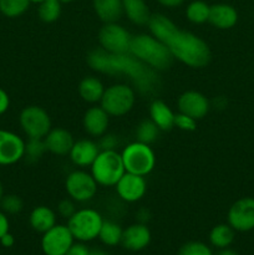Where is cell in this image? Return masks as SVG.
Returning a JSON list of instances; mask_svg holds the SVG:
<instances>
[{
    "instance_id": "6da1fadb",
    "label": "cell",
    "mask_w": 254,
    "mask_h": 255,
    "mask_svg": "<svg viewBox=\"0 0 254 255\" xmlns=\"http://www.w3.org/2000/svg\"><path fill=\"white\" fill-rule=\"evenodd\" d=\"M149 32L161 40L171 52L172 57L193 69L207 66L211 61L208 44L187 30H182L163 14L151 15L148 20Z\"/></svg>"
},
{
    "instance_id": "7a4b0ae2",
    "label": "cell",
    "mask_w": 254,
    "mask_h": 255,
    "mask_svg": "<svg viewBox=\"0 0 254 255\" xmlns=\"http://www.w3.org/2000/svg\"><path fill=\"white\" fill-rule=\"evenodd\" d=\"M87 64L95 71L106 75H125L142 95H153L161 87L158 71L126 54H110L99 47L87 55Z\"/></svg>"
},
{
    "instance_id": "3957f363",
    "label": "cell",
    "mask_w": 254,
    "mask_h": 255,
    "mask_svg": "<svg viewBox=\"0 0 254 255\" xmlns=\"http://www.w3.org/2000/svg\"><path fill=\"white\" fill-rule=\"evenodd\" d=\"M128 52L156 71L168 69L173 60L166 45L152 34H138L132 36Z\"/></svg>"
},
{
    "instance_id": "277c9868",
    "label": "cell",
    "mask_w": 254,
    "mask_h": 255,
    "mask_svg": "<svg viewBox=\"0 0 254 255\" xmlns=\"http://www.w3.org/2000/svg\"><path fill=\"white\" fill-rule=\"evenodd\" d=\"M121 153L117 151H100L99 156L91 164L92 177L99 186L115 187L125 174Z\"/></svg>"
},
{
    "instance_id": "5b68a950",
    "label": "cell",
    "mask_w": 254,
    "mask_h": 255,
    "mask_svg": "<svg viewBox=\"0 0 254 255\" xmlns=\"http://www.w3.org/2000/svg\"><path fill=\"white\" fill-rule=\"evenodd\" d=\"M122 162L126 172L146 177L156 166V154L151 144L134 141L127 144L121 152Z\"/></svg>"
},
{
    "instance_id": "8992f818",
    "label": "cell",
    "mask_w": 254,
    "mask_h": 255,
    "mask_svg": "<svg viewBox=\"0 0 254 255\" xmlns=\"http://www.w3.org/2000/svg\"><path fill=\"white\" fill-rule=\"evenodd\" d=\"M102 223L104 218L96 209L82 208L77 209L74 216L67 219L66 226L69 227L75 241L86 243L99 238Z\"/></svg>"
},
{
    "instance_id": "52a82bcc",
    "label": "cell",
    "mask_w": 254,
    "mask_h": 255,
    "mask_svg": "<svg viewBox=\"0 0 254 255\" xmlns=\"http://www.w3.org/2000/svg\"><path fill=\"white\" fill-rule=\"evenodd\" d=\"M136 102V92L126 84H116L105 89L100 106L114 117H121L128 114Z\"/></svg>"
},
{
    "instance_id": "ba28073f",
    "label": "cell",
    "mask_w": 254,
    "mask_h": 255,
    "mask_svg": "<svg viewBox=\"0 0 254 255\" xmlns=\"http://www.w3.org/2000/svg\"><path fill=\"white\" fill-rule=\"evenodd\" d=\"M20 126L29 138H45L51 129V119L40 106H27L19 117Z\"/></svg>"
},
{
    "instance_id": "9c48e42d",
    "label": "cell",
    "mask_w": 254,
    "mask_h": 255,
    "mask_svg": "<svg viewBox=\"0 0 254 255\" xmlns=\"http://www.w3.org/2000/svg\"><path fill=\"white\" fill-rule=\"evenodd\" d=\"M97 182L89 172L76 169L67 174L65 181V189L70 198L79 203L89 202L96 196Z\"/></svg>"
},
{
    "instance_id": "30bf717a",
    "label": "cell",
    "mask_w": 254,
    "mask_h": 255,
    "mask_svg": "<svg viewBox=\"0 0 254 255\" xmlns=\"http://www.w3.org/2000/svg\"><path fill=\"white\" fill-rule=\"evenodd\" d=\"M132 36L122 25L109 22L101 27L99 32V42L101 49L110 54H126L129 50Z\"/></svg>"
},
{
    "instance_id": "8fae6325",
    "label": "cell",
    "mask_w": 254,
    "mask_h": 255,
    "mask_svg": "<svg viewBox=\"0 0 254 255\" xmlns=\"http://www.w3.org/2000/svg\"><path fill=\"white\" fill-rule=\"evenodd\" d=\"M74 243L75 238L69 227L55 224L51 229L42 234L41 249L45 255H65Z\"/></svg>"
},
{
    "instance_id": "7c38bea8",
    "label": "cell",
    "mask_w": 254,
    "mask_h": 255,
    "mask_svg": "<svg viewBox=\"0 0 254 255\" xmlns=\"http://www.w3.org/2000/svg\"><path fill=\"white\" fill-rule=\"evenodd\" d=\"M25 141L11 131L0 129V166H11L24 158Z\"/></svg>"
},
{
    "instance_id": "4fadbf2b",
    "label": "cell",
    "mask_w": 254,
    "mask_h": 255,
    "mask_svg": "<svg viewBox=\"0 0 254 255\" xmlns=\"http://www.w3.org/2000/svg\"><path fill=\"white\" fill-rule=\"evenodd\" d=\"M228 224L238 232H248L254 228V199L242 198L228 211Z\"/></svg>"
},
{
    "instance_id": "5bb4252c",
    "label": "cell",
    "mask_w": 254,
    "mask_h": 255,
    "mask_svg": "<svg viewBox=\"0 0 254 255\" xmlns=\"http://www.w3.org/2000/svg\"><path fill=\"white\" fill-rule=\"evenodd\" d=\"M116 192L120 199L127 203L141 201L147 191V183L143 176L125 172L124 176L116 183Z\"/></svg>"
},
{
    "instance_id": "9a60e30c",
    "label": "cell",
    "mask_w": 254,
    "mask_h": 255,
    "mask_svg": "<svg viewBox=\"0 0 254 255\" xmlns=\"http://www.w3.org/2000/svg\"><path fill=\"white\" fill-rule=\"evenodd\" d=\"M177 106H178L179 112L188 115L197 121L203 119L211 109L208 99L202 92L194 91V90L183 92L178 97Z\"/></svg>"
},
{
    "instance_id": "2e32d148",
    "label": "cell",
    "mask_w": 254,
    "mask_h": 255,
    "mask_svg": "<svg viewBox=\"0 0 254 255\" xmlns=\"http://www.w3.org/2000/svg\"><path fill=\"white\" fill-rule=\"evenodd\" d=\"M151 231L143 223H134L124 229L121 244L125 249L131 252H139L147 248L151 243Z\"/></svg>"
},
{
    "instance_id": "e0dca14e",
    "label": "cell",
    "mask_w": 254,
    "mask_h": 255,
    "mask_svg": "<svg viewBox=\"0 0 254 255\" xmlns=\"http://www.w3.org/2000/svg\"><path fill=\"white\" fill-rule=\"evenodd\" d=\"M99 143H96L92 139H79L75 141L74 146H72L71 151H70L69 156L72 163L77 167H91L96 157L100 153Z\"/></svg>"
},
{
    "instance_id": "ac0fdd59",
    "label": "cell",
    "mask_w": 254,
    "mask_h": 255,
    "mask_svg": "<svg viewBox=\"0 0 254 255\" xmlns=\"http://www.w3.org/2000/svg\"><path fill=\"white\" fill-rule=\"evenodd\" d=\"M110 124V115L101 106H92L85 112L82 125L90 136L101 137L107 132Z\"/></svg>"
},
{
    "instance_id": "d6986e66",
    "label": "cell",
    "mask_w": 254,
    "mask_h": 255,
    "mask_svg": "<svg viewBox=\"0 0 254 255\" xmlns=\"http://www.w3.org/2000/svg\"><path fill=\"white\" fill-rule=\"evenodd\" d=\"M44 141L47 151L55 156H67L75 143L72 134L61 127L50 129Z\"/></svg>"
},
{
    "instance_id": "ffe728a7",
    "label": "cell",
    "mask_w": 254,
    "mask_h": 255,
    "mask_svg": "<svg viewBox=\"0 0 254 255\" xmlns=\"http://www.w3.org/2000/svg\"><path fill=\"white\" fill-rule=\"evenodd\" d=\"M238 20L237 10L228 4H214L209 9L208 21L217 29H231Z\"/></svg>"
},
{
    "instance_id": "44dd1931",
    "label": "cell",
    "mask_w": 254,
    "mask_h": 255,
    "mask_svg": "<svg viewBox=\"0 0 254 255\" xmlns=\"http://www.w3.org/2000/svg\"><path fill=\"white\" fill-rule=\"evenodd\" d=\"M174 114L171 107L162 100H153L149 105V120L161 131H169L174 127Z\"/></svg>"
},
{
    "instance_id": "7402d4cb",
    "label": "cell",
    "mask_w": 254,
    "mask_h": 255,
    "mask_svg": "<svg viewBox=\"0 0 254 255\" xmlns=\"http://www.w3.org/2000/svg\"><path fill=\"white\" fill-rule=\"evenodd\" d=\"M92 6L97 17L105 24L117 22L124 14L122 0H92Z\"/></svg>"
},
{
    "instance_id": "603a6c76",
    "label": "cell",
    "mask_w": 254,
    "mask_h": 255,
    "mask_svg": "<svg viewBox=\"0 0 254 255\" xmlns=\"http://www.w3.org/2000/svg\"><path fill=\"white\" fill-rule=\"evenodd\" d=\"M29 222L35 232L44 234L56 224V213L46 206L35 207L30 213Z\"/></svg>"
},
{
    "instance_id": "cb8c5ba5",
    "label": "cell",
    "mask_w": 254,
    "mask_h": 255,
    "mask_svg": "<svg viewBox=\"0 0 254 255\" xmlns=\"http://www.w3.org/2000/svg\"><path fill=\"white\" fill-rule=\"evenodd\" d=\"M105 86L100 79L95 76H87L81 80L79 85V95L87 104H97L104 96Z\"/></svg>"
},
{
    "instance_id": "d4e9b609",
    "label": "cell",
    "mask_w": 254,
    "mask_h": 255,
    "mask_svg": "<svg viewBox=\"0 0 254 255\" xmlns=\"http://www.w3.org/2000/svg\"><path fill=\"white\" fill-rule=\"evenodd\" d=\"M122 2L124 14L127 15L129 21L136 25L148 24L151 14L144 0H122Z\"/></svg>"
},
{
    "instance_id": "484cf974",
    "label": "cell",
    "mask_w": 254,
    "mask_h": 255,
    "mask_svg": "<svg viewBox=\"0 0 254 255\" xmlns=\"http://www.w3.org/2000/svg\"><path fill=\"white\" fill-rule=\"evenodd\" d=\"M124 229L114 221H105L99 233V239L107 247H116L121 244Z\"/></svg>"
},
{
    "instance_id": "4316f807",
    "label": "cell",
    "mask_w": 254,
    "mask_h": 255,
    "mask_svg": "<svg viewBox=\"0 0 254 255\" xmlns=\"http://www.w3.org/2000/svg\"><path fill=\"white\" fill-rule=\"evenodd\" d=\"M234 241V229L229 224H218L209 233V242L218 249L228 248Z\"/></svg>"
},
{
    "instance_id": "83f0119b",
    "label": "cell",
    "mask_w": 254,
    "mask_h": 255,
    "mask_svg": "<svg viewBox=\"0 0 254 255\" xmlns=\"http://www.w3.org/2000/svg\"><path fill=\"white\" fill-rule=\"evenodd\" d=\"M209 6L206 1L202 0H194L189 2L186 9V16L193 24H204L208 21L209 17Z\"/></svg>"
},
{
    "instance_id": "f1b7e54d",
    "label": "cell",
    "mask_w": 254,
    "mask_h": 255,
    "mask_svg": "<svg viewBox=\"0 0 254 255\" xmlns=\"http://www.w3.org/2000/svg\"><path fill=\"white\" fill-rule=\"evenodd\" d=\"M159 132H161V129L151 120H143V121L139 122L136 128V141L146 144H152L157 141Z\"/></svg>"
},
{
    "instance_id": "f546056e",
    "label": "cell",
    "mask_w": 254,
    "mask_h": 255,
    "mask_svg": "<svg viewBox=\"0 0 254 255\" xmlns=\"http://www.w3.org/2000/svg\"><path fill=\"white\" fill-rule=\"evenodd\" d=\"M37 14L41 21L54 22L61 15V1L60 0H45V1L40 2L39 9H37Z\"/></svg>"
},
{
    "instance_id": "4dcf8cb0",
    "label": "cell",
    "mask_w": 254,
    "mask_h": 255,
    "mask_svg": "<svg viewBox=\"0 0 254 255\" xmlns=\"http://www.w3.org/2000/svg\"><path fill=\"white\" fill-rule=\"evenodd\" d=\"M30 0H0V11L7 17H17L29 9Z\"/></svg>"
},
{
    "instance_id": "1f68e13d",
    "label": "cell",
    "mask_w": 254,
    "mask_h": 255,
    "mask_svg": "<svg viewBox=\"0 0 254 255\" xmlns=\"http://www.w3.org/2000/svg\"><path fill=\"white\" fill-rule=\"evenodd\" d=\"M45 152H47V148L44 138H29V141L25 142L24 157L26 161L37 162Z\"/></svg>"
},
{
    "instance_id": "d6a6232c",
    "label": "cell",
    "mask_w": 254,
    "mask_h": 255,
    "mask_svg": "<svg viewBox=\"0 0 254 255\" xmlns=\"http://www.w3.org/2000/svg\"><path fill=\"white\" fill-rule=\"evenodd\" d=\"M0 206L5 214H17L24 208V202L16 194H7L2 197Z\"/></svg>"
},
{
    "instance_id": "836d02e7",
    "label": "cell",
    "mask_w": 254,
    "mask_h": 255,
    "mask_svg": "<svg viewBox=\"0 0 254 255\" xmlns=\"http://www.w3.org/2000/svg\"><path fill=\"white\" fill-rule=\"evenodd\" d=\"M178 255H214L212 249L202 242H188L179 249Z\"/></svg>"
},
{
    "instance_id": "e575fe53",
    "label": "cell",
    "mask_w": 254,
    "mask_h": 255,
    "mask_svg": "<svg viewBox=\"0 0 254 255\" xmlns=\"http://www.w3.org/2000/svg\"><path fill=\"white\" fill-rule=\"evenodd\" d=\"M174 127L186 132H192L197 128V120L192 119L188 115L178 112L174 116Z\"/></svg>"
},
{
    "instance_id": "d590c367",
    "label": "cell",
    "mask_w": 254,
    "mask_h": 255,
    "mask_svg": "<svg viewBox=\"0 0 254 255\" xmlns=\"http://www.w3.org/2000/svg\"><path fill=\"white\" fill-rule=\"evenodd\" d=\"M76 211L77 209L76 206H75V201H72L71 198L62 199V201H60V203L57 204V213L66 219H69L70 217L74 216V213Z\"/></svg>"
},
{
    "instance_id": "8d00e7d4",
    "label": "cell",
    "mask_w": 254,
    "mask_h": 255,
    "mask_svg": "<svg viewBox=\"0 0 254 255\" xmlns=\"http://www.w3.org/2000/svg\"><path fill=\"white\" fill-rule=\"evenodd\" d=\"M99 147L101 151H116V147L119 144V138L115 134L105 133L104 136L100 137Z\"/></svg>"
},
{
    "instance_id": "74e56055",
    "label": "cell",
    "mask_w": 254,
    "mask_h": 255,
    "mask_svg": "<svg viewBox=\"0 0 254 255\" xmlns=\"http://www.w3.org/2000/svg\"><path fill=\"white\" fill-rule=\"evenodd\" d=\"M90 249L85 246V243L79 242V243H74L71 246V248L67 251V253L65 255H89Z\"/></svg>"
},
{
    "instance_id": "f35d334b",
    "label": "cell",
    "mask_w": 254,
    "mask_h": 255,
    "mask_svg": "<svg viewBox=\"0 0 254 255\" xmlns=\"http://www.w3.org/2000/svg\"><path fill=\"white\" fill-rule=\"evenodd\" d=\"M10 106V97L6 94V91L0 87V115L5 114Z\"/></svg>"
},
{
    "instance_id": "ab89813d",
    "label": "cell",
    "mask_w": 254,
    "mask_h": 255,
    "mask_svg": "<svg viewBox=\"0 0 254 255\" xmlns=\"http://www.w3.org/2000/svg\"><path fill=\"white\" fill-rule=\"evenodd\" d=\"M9 232V219L6 214L0 211V238Z\"/></svg>"
},
{
    "instance_id": "60d3db41",
    "label": "cell",
    "mask_w": 254,
    "mask_h": 255,
    "mask_svg": "<svg viewBox=\"0 0 254 255\" xmlns=\"http://www.w3.org/2000/svg\"><path fill=\"white\" fill-rule=\"evenodd\" d=\"M136 216H137V218H138V223L146 224L147 222L151 219V214H149V212L147 211V209H144V208L139 209V211L137 212Z\"/></svg>"
},
{
    "instance_id": "b9f144b4",
    "label": "cell",
    "mask_w": 254,
    "mask_h": 255,
    "mask_svg": "<svg viewBox=\"0 0 254 255\" xmlns=\"http://www.w3.org/2000/svg\"><path fill=\"white\" fill-rule=\"evenodd\" d=\"M0 243H1L2 247H6V248H10V247L14 246L15 239H14V237H12L11 234H10L9 232H7L6 234H4V236H2L1 238H0Z\"/></svg>"
},
{
    "instance_id": "7bdbcfd3",
    "label": "cell",
    "mask_w": 254,
    "mask_h": 255,
    "mask_svg": "<svg viewBox=\"0 0 254 255\" xmlns=\"http://www.w3.org/2000/svg\"><path fill=\"white\" fill-rule=\"evenodd\" d=\"M164 7H177L183 4L184 0H157Z\"/></svg>"
},
{
    "instance_id": "ee69618b",
    "label": "cell",
    "mask_w": 254,
    "mask_h": 255,
    "mask_svg": "<svg viewBox=\"0 0 254 255\" xmlns=\"http://www.w3.org/2000/svg\"><path fill=\"white\" fill-rule=\"evenodd\" d=\"M217 255H238L236 251H233V249H231L228 247V248H223V249H219V252L217 253Z\"/></svg>"
},
{
    "instance_id": "f6af8a7d",
    "label": "cell",
    "mask_w": 254,
    "mask_h": 255,
    "mask_svg": "<svg viewBox=\"0 0 254 255\" xmlns=\"http://www.w3.org/2000/svg\"><path fill=\"white\" fill-rule=\"evenodd\" d=\"M89 255H110L109 253H106L105 251L99 248H95V249H90V254Z\"/></svg>"
},
{
    "instance_id": "bcb514c9",
    "label": "cell",
    "mask_w": 254,
    "mask_h": 255,
    "mask_svg": "<svg viewBox=\"0 0 254 255\" xmlns=\"http://www.w3.org/2000/svg\"><path fill=\"white\" fill-rule=\"evenodd\" d=\"M2 197H4V188H2V183L0 181V202H1Z\"/></svg>"
},
{
    "instance_id": "7dc6e473",
    "label": "cell",
    "mask_w": 254,
    "mask_h": 255,
    "mask_svg": "<svg viewBox=\"0 0 254 255\" xmlns=\"http://www.w3.org/2000/svg\"><path fill=\"white\" fill-rule=\"evenodd\" d=\"M42 1H45V0H30V2H36V4H40Z\"/></svg>"
},
{
    "instance_id": "c3c4849f",
    "label": "cell",
    "mask_w": 254,
    "mask_h": 255,
    "mask_svg": "<svg viewBox=\"0 0 254 255\" xmlns=\"http://www.w3.org/2000/svg\"><path fill=\"white\" fill-rule=\"evenodd\" d=\"M60 1H61V2H71V1H74V0H60Z\"/></svg>"
}]
</instances>
